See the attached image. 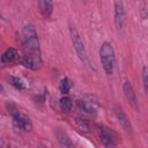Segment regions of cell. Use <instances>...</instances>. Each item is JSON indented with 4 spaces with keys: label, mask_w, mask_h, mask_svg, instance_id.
<instances>
[{
    "label": "cell",
    "mask_w": 148,
    "mask_h": 148,
    "mask_svg": "<svg viewBox=\"0 0 148 148\" xmlns=\"http://www.w3.org/2000/svg\"><path fill=\"white\" fill-rule=\"evenodd\" d=\"M22 40H23V54L40 56L39 39L36 32L35 27L31 23H28L22 29Z\"/></svg>",
    "instance_id": "6da1fadb"
},
{
    "label": "cell",
    "mask_w": 148,
    "mask_h": 148,
    "mask_svg": "<svg viewBox=\"0 0 148 148\" xmlns=\"http://www.w3.org/2000/svg\"><path fill=\"white\" fill-rule=\"evenodd\" d=\"M99 60L106 75H112L116 67V53L111 43L104 42L99 47Z\"/></svg>",
    "instance_id": "7a4b0ae2"
},
{
    "label": "cell",
    "mask_w": 148,
    "mask_h": 148,
    "mask_svg": "<svg viewBox=\"0 0 148 148\" xmlns=\"http://www.w3.org/2000/svg\"><path fill=\"white\" fill-rule=\"evenodd\" d=\"M6 108H7L8 113L12 116V118H13V120H14V124H15L20 130L25 131V132H30V131L32 130V125H31L30 119H29L27 116L22 114V113L18 111V109L16 108L15 104H13L12 102H7V103H6Z\"/></svg>",
    "instance_id": "3957f363"
},
{
    "label": "cell",
    "mask_w": 148,
    "mask_h": 148,
    "mask_svg": "<svg viewBox=\"0 0 148 148\" xmlns=\"http://www.w3.org/2000/svg\"><path fill=\"white\" fill-rule=\"evenodd\" d=\"M69 35H71V39H72V44L73 47L79 57V59L82 62H87L88 61V56H87V51L84 47V44L82 42V38L77 31V29L75 28V25L69 24Z\"/></svg>",
    "instance_id": "277c9868"
},
{
    "label": "cell",
    "mask_w": 148,
    "mask_h": 148,
    "mask_svg": "<svg viewBox=\"0 0 148 148\" xmlns=\"http://www.w3.org/2000/svg\"><path fill=\"white\" fill-rule=\"evenodd\" d=\"M113 20H114V25L117 28V30H121L125 27L126 23V12H125V7L124 3L121 1H116L113 3Z\"/></svg>",
    "instance_id": "5b68a950"
},
{
    "label": "cell",
    "mask_w": 148,
    "mask_h": 148,
    "mask_svg": "<svg viewBox=\"0 0 148 148\" xmlns=\"http://www.w3.org/2000/svg\"><path fill=\"white\" fill-rule=\"evenodd\" d=\"M98 135H99V140H101L102 145L104 146V148H116V146H117V136L108 127H104V126L99 127Z\"/></svg>",
    "instance_id": "8992f818"
},
{
    "label": "cell",
    "mask_w": 148,
    "mask_h": 148,
    "mask_svg": "<svg viewBox=\"0 0 148 148\" xmlns=\"http://www.w3.org/2000/svg\"><path fill=\"white\" fill-rule=\"evenodd\" d=\"M21 65L24 67L31 69V71H38L43 66V60L40 56H31V54H22L20 57Z\"/></svg>",
    "instance_id": "52a82bcc"
},
{
    "label": "cell",
    "mask_w": 148,
    "mask_h": 148,
    "mask_svg": "<svg viewBox=\"0 0 148 148\" xmlns=\"http://www.w3.org/2000/svg\"><path fill=\"white\" fill-rule=\"evenodd\" d=\"M113 110H114V114H116V117H117V119H118L120 126H121L127 133H132V130H133V128H132V124H131V121H130L127 114L124 112L123 108H121L119 104H116Z\"/></svg>",
    "instance_id": "ba28073f"
},
{
    "label": "cell",
    "mask_w": 148,
    "mask_h": 148,
    "mask_svg": "<svg viewBox=\"0 0 148 148\" xmlns=\"http://www.w3.org/2000/svg\"><path fill=\"white\" fill-rule=\"evenodd\" d=\"M123 90H124V95L127 99V102L130 103V105L132 108H134L135 110H138V99H136V94L134 91L133 86L131 84L130 81H125L123 84Z\"/></svg>",
    "instance_id": "9c48e42d"
},
{
    "label": "cell",
    "mask_w": 148,
    "mask_h": 148,
    "mask_svg": "<svg viewBox=\"0 0 148 148\" xmlns=\"http://www.w3.org/2000/svg\"><path fill=\"white\" fill-rule=\"evenodd\" d=\"M17 60H20V56H18L16 49H14V47L7 49V50L2 53V56H1V62L5 64V65L14 64V62H16Z\"/></svg>",
    "instance_id": "30bf717a"
},
{
    "label": "cell",
    "mask_w": 148,
    "mask_h": 148,
    "mask_svg": "<svg viewBox=\"0 0 148 148\" xmlns=\"http://www.w3.org/2000/svg\"><path fill=\"white\" fill-rule=\"evenodd\" d=\"M56 135H57V140H58V142H59L61 148H76L74 146V143L72 142V140L69 139V136L64 131L58 130Z\"/></svg>",
    "instance_id": "8fae6325"
},
{
    "label": "cell",
    "mask_w": 148,
    "mask_h": 148,
    "mask_svg": "<svg viewBox=\"0 0 148 148\" xmlns=\"http://www.w3.org/2000/svg\"><path fill=\"white\" fill-rule=\"evenodd\" d=\"M38 6H39V9H40L42 15L45 18H49L52 15V13H53V2L52 1L40 0V1H38Z\"/></svg>",
    "instance_id": "7c38bea8"
},
{
    "label": "cell",
    "mask_w": 148,
    "mask_h": 148,
    "mask_svg": "<svg viewBox=\"0 0 148 148\" xmlns=\"http://www.w3.org/2000/svg\"><path fill=\"white\" fill-rule=\"evenodd\" d=\"M77 106L80 108V110L87 112V113H95L96 111V106L94 103H91L90 101H86V99H80L77 101Z\"/></svg>",
    "instance_id": "4fadbf2b"
},
{
    "label": "cell",
    "mask_w": 148,
    "mask_h": 148,
    "mask_svg": "<svg viewBox=\"0 0 148 148\" xmlns=\"http://www.w3.org/2000/svg\"><path fill=\"white\" fill-rule=\"evenodd\" d=\"M59 106H60L61 111H64V112H69V111L72 110V108H73V102H72V99H71L68 96H64V97H61L60 101H59Z\"/></svg>",
    "instance_id": "5bb4252c"
},
{
    "label": "cell",
    "mask_w": 148,
    "mask_h": 148,
    "mask_svg": "<svg viewBox=\"0 0 148 148\" xmlns=\"http://www.w3.org/2000/svg\"><path fill=\"white\" fill-rule=\"evenodd\" d=\"M8 80H9V83H10L13 87H15L16 89H18V90H23V89H25V88H27L25 82H24V81H23L21 77L10 76Z\"/></svg>",
    "instance_id": "9a60e30c"
},
{
    "label": "cell",
    "mask_w": 148,
    "mask_h": 148,
    "mask_svg": "<svg viewBox=\"0 0 148 148\" xmlns=\"http://www.w3.org/2000/svg\"><path fill=\"white\" fill-rule=\"evenodd\" d=\"M71 88H72V82L69 81L68 77H64L60 81V83H59V90H60V92L62 95H66V94L69 92Z\"/></svg>",
    "instance_id": "2e32d148"
},
{
    "label": "cell",
    "mask_w": 148,
    "mask_h": 148,
    "mask_svg": "<svg viewBox=\"0 0 148 148\" xmlns=\"http://www.w3.org/2000/svg\"><path fill=\"white\" fill-rule=\"evenodd\" d=\"M75 124H76V127H77L82 133H89V132H90L89 123H88L86 119L76 118V119H75Z\"/></svg>",
    "instance_id": "e0dca14e"
},
{
    "label": "cell",
    "mask_w": 148,
    "mask_h": 148,
    "mask_svg": "<svg viewBox=\"0 0 148 148\" xmlns=\"http://www.w3.org/2000/svg\"><path fill=\"white\" fill-rule=\"evenodd\" d=\"M147 75H148V68L147 66L142 67V81H143V89L147 92L148 91V80H147Z\"/></svg>",
    "instance_id": "ac0fdd59"
},
{
    "label": "cell",
    "mask_w": 148,
    "mask_h": 148,
    "mask_svg": "<svg viewBox=\"0 0 148 148\" xmlns=\"http://www.w3.org/2000/svg\"><path fill=\"white\" fill-rule=\"evenodd\" d=\"M0 91H1V92H5V89H3V87H2L1 83H0Z\"/></svg>",
    "instance_id": "d6986e66"
},
{
    "label": "cell",
    "mask_w": 148,
    "mask_h": 148,
    "mask_svg": "<svg viewBox=\"0 0 148 148\" xmlns=\"http://www.w3.org/2000/svg\"><path fill=\"white\" fill-rule=\"evenodd\" d=\"M39 148H46V147H43V146H40V147H39Z\"/></svg>",
    "instance_id": "ffe728a7"
},
{
    "label": "cell",
    "mask_w": 148,
    "mask_h": 148,
    "mask_svg": "<svg viewBox=\"0 0 148 148\" xmlns=\"http://www.w3.org/2000/svg\"><path fill=\"white\" fill-rule=\"evenodd\" d=\"M7 148H10V146H7Z\"/></svg>",
    "instance_id": "44dd1931"
}]
</instances>
